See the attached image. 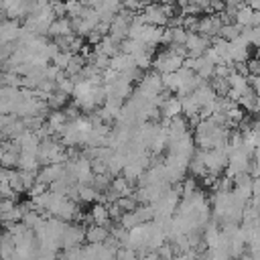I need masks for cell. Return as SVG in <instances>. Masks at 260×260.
<instances>
[{
	"label": "cell",
	"instance_id": "1",
	"mask_svg": "<svg viewBox=\"0 0 260 260\" xmlns=\"http://www.w3.org/2000/svg\"><path fill=\"white\" fill-rule=\"evenodd\" d=\"M183 65V59L179 55H175L171 49H167L162 55H158L154 61H152V67L158 75H167V73H175L179 71Z\"/></svg>",
	"mask_w": 260,
	"mask_h": 260
},
{
	"label": "cell",
	"instance_id": "2",
	"mask_svg": "<svg viewBox=\"0 0 260 260\" xmlns=\"http://www.w3.org/2000/svg\"><path fill=\"white\" fill-rule=\"evenodd\" d=\"M187 49V57L195 59V57H201L205 53V49L209 47V39L197 35V32H187V39H185V45Z\"/></svg>",
	"mask_w": 260,
	"mask_h": 260
},
{
	"label": "cell",
	"instance_id": "3",
	"mask_svg": "<svg viewBox=\"0 0 260 260\" xmlns=\"http://www.w3.org/2000/svg\"><path fill=\"white\" fill-rule=\"evenodd\" d=\"M221 24H223V20H221L217 14L203 16V18H199V22H197V35H201V37H205V39L215 37V35H219Z\"/></svg>",
	"mask_w": 260,
	"mask_h": 260
},
{
	"label": "cell",
	"instance_id": "4",
	"mask_svg": "<svg viewBox=\"0 0 260 260\" xmlns=\"http://www.w3.org/2000/svg\"><path fill=\"white\" fill-rule=\"evenodd\" d=\"M81 240H83V230L79 225H67L63 236L59 238V248H65V252L73 250L77 248V244H81Z\"/></svg>",
	"mask_w": 260,
	"mask_h": 260
},
{
	"label": "cell",
	"instance_id": "5",
	"mask_svg": "<svg viewBox=\"0 0 260 260\" xmlns=\"http://www.w3.org/2000/svg\"><path fill=\"white\" fill-rule=\"evenodd\" d=\"M0 10H4L6 12V16L10 18V20H14L16 22V18H20V16H28V4L26 2H2L0 4Z\"/></svg>",
	"mask_w": 260,
	"mask_h": 260
},
{
	"label": "cell",
	"instance_id": "6",
	"mask_svg": "<svg viewBox=\"0 0 260 260\" xmlns=\"http://www.w3.org/2000/svg\"><path fill=\"white\" fill-rule=\"evenodd\" d=\"M93 53H98V55H104V57H108V59H112V57H116L118 53H120V43H116L114 39H110L108 35L95 45V51Z\"/></svg>",
	"mask_w": 260,
	"mask_h": 260
},
{
	"label": "cell",
	"instance_id": "7",
	"mask_svg": "<svg viewBox=\"0 0 260 260\" xmlns=\"http://www.w3.org/2000/svg\"><path fill=\"white\" fill-rule=\"evenodd\" d=\"M47 35L57 37V39L67 37V35H73V30H71V20H69V18H55V20L51 22Z\"/></svg>",
	"mask_w": 260,
	"mask_h": 260
},
{
	"label": "cell",
	"instance_id": "8",
	"mask_svg": "<svg viewBox=\"0 0 260 260\" xmlns=\"http://www.w3.org/2000/svg\"><path fill=\"white\" fill-rule=\"evenodd\" d=\"M83 238H85L89 244H104V242L110 238V230L91 223V225L87 228V232H83Z\"/></svg>",
	"mask_w": 260,
	"mask_h": 260
},
{
	"label": "cell",
	"instance_id": "9",
	"mask_svg": "<svg viewBox=\"0 0 260 260\" xmlns=\"http://www.w3.org/2000/svg\"><path fill=\"white\" fill-rule=\"evenodd\" d=\"M20 37V26L14 20H6L0 24V43H10Z\"/></svg>",
	"mask_w": 260,
	"mask_h": 260
},
{
	"label": "cell",
	"instance_id": "10",
	"mask_svg": "<svg viewBox=\"0 0 260 260\" xmlns=\"http://www.w3.org/2000/svg\"><path fill=\"white\" fill-rule=\"evenodd\" d=\"M158 110L162 112V118H165V120H171V118H175V116H181V100H179L177 95H175V98H167Z\"/></svg>",
	"mask_w": 260,
	"mask_h": 260
},
{
	"label": "cell",
	"instance_id": "11",
	"mask_svg": "<svg viewBox=\"0 0 260 260\" xmlns=\"http://www.w3.org/2000/svg\"><path fill=\"white\" fill-rule=\"evenodd\" d=\"M16 167H18L20 171H26V173H37L39 167H41V162H39L37 154L20 152V154H18V162H16Z\"/></svg>",
	"mask_w": 260,
	"mask_h": 260
},
{
	"label": "cell",
	"instance_id": "12",
	"mask_svg": "<svg viewBox=\"0 0 260 260\" xmlns=\"http://www.w3.org/2000/svg\"><path fill=\"white\" fill-rule=\"evenodd\" d=\"M89 219L93 221V225H102V228H106V225H108V221H110L106 205H102V203L93 205V207H91V211H89Z\"/></svg>",
	"mask_w": 260,
	"mask_h": 260
},
{
	"label": "cell",
	"instance_id": "13",
	"mask_svg": "<svg viewBox=\"0 0 260 260\" xmlns=\"http://www.w3.org/2000/svg\"><path fill=\"white\" fill-rule=\"evenodd\" d=\"M203 242L207 244L209 250H215L217 248V242H219V228L215 221H209L207 228H205V234H203Z\"/></svg>",
	"mask_w": 260,
	"mask_h": 260
},
{
	"label": "cell",
	"instance_id": "14",
	"mask_svg": "<svg viewBox=\"0 0 260 260\" xmlns=\"http://www.w3.org/2000/svg\"><path fill=\"white\" fill-rule=\"evenodd\" d=\"M242 35V28L238 26V24H221V28H219V39H223V41H234V39H238Z\"/></svg>",
	"mask_w": 260,
	"mask_h": 260
},
{
	"label": "cell",
	"instance_id": "15",
	"mask_svg": "<svg viewBox=\"0 0 260 260\" xmlns=\"http://www.w3.org/2000/svg\"><path fill=\"white\" fill-rule=\"evenodd\" d=\"M98 197V191L89 185H77V199L81 203H89V201H95Z\"/></svg>",
	"mask_w": 260,
	"mask_h": 260
},
{
	"label": "cell",
	"instance_id": "16",
	"mask_svg": "<svg viewBox=\"0 0 260 260\" xmlns=\"http://www.w3.org/2000/svg\"><path fill=\"white\" fill-rule=\"evenodd\" d=\"M132 213L136 215L138 223H148V221H152V217H154V211H152L150 205H136V209H134Z\"/></svg>",
	"mask_w": 260,
	"mask_h": 260
},
{
	"label": "cell",
	"instance_id": "17",
	"mask_svg": "<svg viewBox=\"0 0 260 260\" xmlns=\"http://www.w3.org/2000/svg\"><path fill=\"white\" fill-rule=\"evenodd\" d=\"M132 59H134V65H136V69H148V67L152 65V53H148V51H144V53H138V55H134Z\"/></svg>",
	"mask_w": 260,
	"mask_h": 260
},
{
	"label": "cell",
	"instance_id": "18",
	"mask_svg": "<svg viewBox=\"0 0 260 260\" xmlns=\"http://www.w3.org/2000/svg\"><path fill=\"white\" fill-rule=\"evenodd\" d=\"M69 59H71V53H67V51H59V53L53 57V63H55V67H57L59 71H65Z\"/></svg>",
	"mask_w": 260,
	"mask_h": 260
},
{
	"label": "cell",
	"instance_id": "19",
	"mask_svg": "<svg viewBox=\"0 0 260 260\" xmlns=\"http://www.w3.org/2000/svg\"><path fill=\"white\" fill-rule=\"evenodd\" d=\"M87 39H89V43H95V45H98V43H100V41H102L104 37H102V35H100V32H98V30L93 28V30H91V32L87 35Z\"/></svg>",
	"mask_w": 260,
	"mask_h": 260
}]
</instances>
